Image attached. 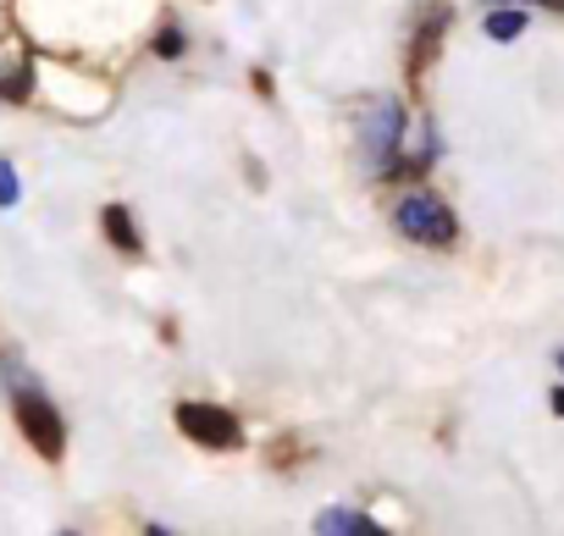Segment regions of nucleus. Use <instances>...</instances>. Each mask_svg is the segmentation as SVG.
Instances as JSON below:
<instances>
[{
    "label": "nucleus",
    "instance_id": "nucleus-1",
    "mask_svg": "<svg viewBox=\"0 0 564 536\" xmlns=\"http://www.w3.org/2000/svg\"><path fill=\"white\" fill-rule=\"evenodd\" d=\"M393 221H399V232L404 238H415V243H432V249H443V243H454V210L437 199V194H404L399 199V210H393Z\"/></svg>",
    "mask_w": 564,
    "mask_h": 536
},
{
    "label": "nucleus",
    "instance_id": "nucleus-2",
    "mask_svg": "<svg viewBox=\"0 0 564 536\" xmlns=\"http://www.w3.org/2000/svg\"><path fill=\"white\" fill-rule=\"evenodd\" d=\"M18 426L29 431V442L45 453V459H62L67 453V426L56 415V404L34 387H18Z\"/></svg>",
    "mask_w": 564,
    "mask_h": 536
},
{
    "label": "nucleus",
    "instance_id": "nucleus-3",
    "mask_svg": "<svg viewBox=\"0 0 564 536\" xmlns=\"http://www.w3.org/2000/svg\"><path fill=\"white\" fill-rule=\"evenodd\" d=\"M177 431H188L199 448H238L243 442V426L216 404H177Z\"/></svg>",
    "mask_w": 564,
    "mask_h": 536
},
{
    "label": "nucleus",
    "instance_id": "nucleus-4",
    "mask_svg": "<svg viewBox=\"0 0 564 536\" xmlns=\"http://www.w3.org/2000/svg\"><path fill=\"white\" fill-rule=\"evenodd\" d=\"M399 133H404L399 106L382 100V106L371 111V161H377V172H393V144H399Z\"/></svg>",
    "mask_w": 564,
    "mask_h": 536
},
{
    "label": "nucleus",
    "instance_id": "nucleus-5",
    "mask_svg": "<svg viewBox=\"0 0 564 536\" xmlns=\"http://www.w3.org/2000/svg\"><path fill=\"white\" fill-rule=\"evenodd\" d=\"M316 530H322V536H377L382 525L366 519L360 508H327V514L316 519Z\"/></svg>",
    "mask_w": 564,
    "mask_h": 536
},
{
    "label": "nucleus",
    "instance_id": "nucleus-6",
    "mask_svg": "<svg viewBox=\"0 0 564 536\" xmlns=\"http://www.w3.org/2000/svg\"><path fill=\"white\" fill-rule=\"evenodd\" d=\"M100 221H106V238H111L122 254H144V238H139V227H133V216H128L122 205H106Z\"/></svg>",
    "mask_w": 564,
    "mask_h": 536
},
{
    "label": "nucleus",
    "instance_id": "nucleus-7",
    "mask_svg": "<svg viewBox=\"0 0 564 536\" xmlns=\"http://www.w3.org/2000/svg\"><path fill=\"white\" fill-rule=\"evenodd\" d=\"M487 34H492L498 45L520 40V34H525V12H520V7H503V12H492V18H487Z\"/></svg>",
    "mask_w": 564,
    "mask_h": 536
},
{
    "label": "nucleus",
    "instance_id": "nucleus-8",
    "mask_svg": "<svg viewBox=\"0 0 564 536\" xmlns=\"http://www.w3.org/2000/svg\"><path fill=\"white\" fill-rule=\"evenodd\" d=\"M34 95V73L29 67H7L0 73V100H29Z\"/></svg>",
    "mask_w": 564,
    "mask_h": 536
},
{
    "label": "nucleus",
    "instance_id": "nucleus-9",
    "mask_svg": "<svg viewBox=\"0 0 564 536\" xmlns=\"http://www.w3.org/2000/svg\"><path fill=\"white\" fill-rule=\"evenodd\" d=\"M18 194H23V183H18L12 161H0V210H12V205H18Z\"/></svg>",
    "mask_w": 564,
    "mask_h": 536
},
{
    "label": "nucleus",
    "instance_id": "nucleus-10",
    "mask_svg": "<svg viewBox=\"0 0 564 536\" xmlns=\"http://www.w3.org/2000/svg\"><path fill=\"white\" fill-rule=\"evenodd\" d=\"M155 56H183V34H177V29H166V34L155 40Z\"/></svg>",
    "mask_w": 564,
    "mask_h": 536
},
{
    "label": "nucleus",
    "instance_id": "nucleus-11",
    "mask_svg": "<svg viewBox=\"0 0 564 536\" xmlns=\"http://www.w3.org/2000/svg\"><path fill=\"white\" fill-rule=\"evenodd\" d=\"M531 7H547V12H564V0H531Z\"/></svg>",
    "mask_w": 564,
    "mask_h": 536
},
{
    "label": "nucleus",
    "instance_id": "nucleus-12",
    "mask_svg": "<svg viewBox=\"0 0 564 536\" xmlns=\"http://www.w3.org/2000/svg\"><path fill=\"white\" fill-rule=\"evenodd\" d=\"M553 409H558V415H564V387H553Z\"/></svg>",
    "mask_w": 564,
    "mask_h": 536
},
{
    "label": "nucleus",
    "instance_id": "nucleus-13",
    "mask_svg": "<svg viewBox=\"0 0 564 536\" xmlns=\"http://www.w3.org/2000/svg\"><path fill=\"white\" fill-rule=\"evenodd\" d=\"M558 371H564V354H558Z\"/></svg>",
    "mask_w": 564,
    "mask_h": 536
}]
</instances>
